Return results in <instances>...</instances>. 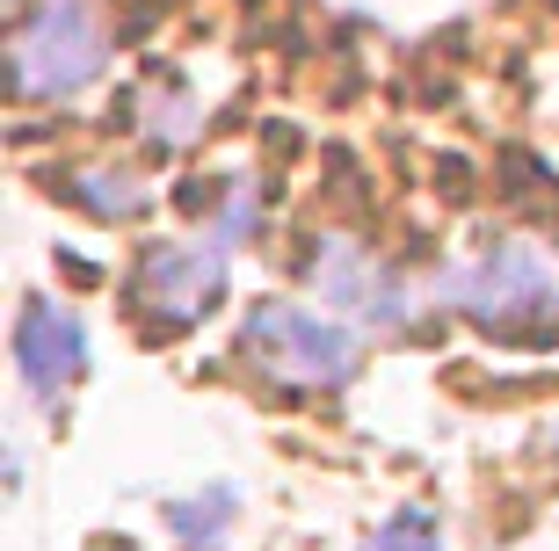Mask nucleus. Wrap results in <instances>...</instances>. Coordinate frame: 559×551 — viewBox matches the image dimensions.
Instances as JSON below:
<instances>
[{
	"instance_id": "5",
	"label": "nucleus",
	"mask_w": 559,
	"mask_h": 551,
	"mask_svg": "<svg viewBox=\"0 0 559 551\" xmlns=\"http://www.w3.org/2000/svg\"><path fill=\"white\" fill-rule=\"evenodd\" d=\"M15 370L29 378L37 399H66V392L87 378V334L81 320L51 298H29L15 320Z\"/></svg>"
},
{
	"instance_id": "9",
	"label": "nucleus",
	"mask_w": 559,
	"mask_h": 551,
	"mask_svg": "<svg viewBox=\"0 0 559 551\" xmlns=\"http://www.w3.org/2000/svg\"><path fill=\"white\" fill-rule=\"evenodd\" d=\"M167 530L182 544H211L218 530H233V493H197V501H175L167 508Z\"/></svg>"
},
{
	"instance_id": "10",
	"label": "nucleus",
	"mask_w": 559,
	"mask_h": 551,
	"mask_svg": "<svg viewBox=\"0 0 559 551\" xmlns=\"http://www.w3.org/2000/svg\"><path fill=\"white\" fill-rule=\"evenodd\" d=\"M371 551H436V523L429 515H393V523L371 537Z\"/></svg>"
},
{
	"instance_id": "8",
	"label": "nucleus",
	"mask_w": 559,
	"mask_h": 551,
	"mask_svg": "<svg viewBox=\"0 0 559 551\" xmlns=\"http://www.w3.org/2000/svg\"><path fill=\"white\" fill-rule=\"evenodd\" d=\"M81 196L103 211V218H139V211H145V182L131 175V167H87Z\"/></svg>"
},
{
	"instance_id": "4",
	"label": "nucleus",
	"mask_w": 559,
	"mask_h": 551,
	"mask_svg": "<svg viewBox=\"0 0 559 551\" xmlns=\"http://www.w3.org/2000/svg\"><path fill=\"white\" fill-rule=\"evenodd\" d=\"M226 298V262H218V247H153L131 276V306H139L145 327H197L211 306Z\"/></svg>"
},
{
	"instance_id": "3",
	"label": "nucleus",
	"mask_w": 559,
	"mask_h": 551,
	"mask_svg": "<svg viewBox=\"0 0 559 551\" xmlns=\"http://www.w3.org/2000/svg\"><path fill=\"white\" fill-rule=\"evenodd\" d=\"M8 65H15L22 103L81 95V87L103 73V22H95V8H87V0H44L37 15L15 29Z\"/></svg>"
},
{
	"instance_id": "6",
	"label": "nucleus",
	"mask_w": 559,
	"mask_h": 551,
	"mask_svg": "<svg viewBox=\"0 0 559 551\" xmlns=\"http://www.w3.org/2000/svg\"><path fill=\"white\" fill-rule=\"evenodd\" d=\"M312 284H320V298H334V306L349 312V320H364V327H378V320H393V312H400V284L364 254V247H349V240L320 247Z\"/></svg>"
},
{
	"instance_id": "7",
	"label": "nucleus",
	"mask_w": 559,
	"mask_h": 551,
	"mask_svg": "<svg viewBox=\"0 0 559 551\" xmlns=\"http://www.w3.org/2000/svg\"><path fill=\"white\" fill-rule=\"evenodd\" d=\"M139 123H145V145L153 153H182L189 139H197V103H189V87H153L139 103Z\"/></svg>"
},
{
	"instance_id": "2",
	"label": "nucleus",
	"mask_w": 559,
	"mask_h": 551,
	"mask_svg": "<svg viewBox=\"0 0 559 551\" xmlns=\"http://www.w3.org/2000/svg\"><path fill=\"white\" fill-rule=\"evenodd\" d=\"M240 348L270 370L276 385H298V392L349 385L356 363H364V348H356L349 327H334V320H320V312H306V306H284V298H270V306L248 312Z\"/></svg>"
},
{
	"instance_id": "11",
	"label": "nucleus",
	"mask_w": 559,
	"mask_h": 551,
	"mask_svg": "<svg viewBox=\"0 0 559 551\" xmlns=\"http://www.w3.org/2000/svg\"><path fill=\"white\" fill-rule=\"evenodd\" d=\"M117 551H131V544H117Z\"/></svg>"
},
{
	"instance_id": "1",
	"label": "nucleus",
	"mask_w": 559,
	"mask_h": 551,
	"mask_svg": "<svg viewBox=\"0 0 559 551\" xmlns=\"http://www.w3.org/2000/svg\"><path fill=\"white\" fill-rule=\"evenodd\" d=\"M451 306L495 342H545V327H559V284L531 247L501 240L487 254L451 276Z\"/></svg>"
}]
</instances>
